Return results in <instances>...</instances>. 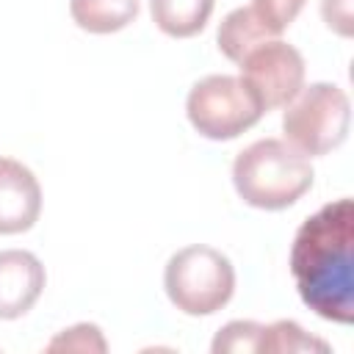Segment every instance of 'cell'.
<instances>
[{
    "label": "cell",
    "mask_w": 354,
    "mask_h": 354,
    "mask_svg": "<svg viewBox=\"0 0 354 354\" xmlns=\"http://www.w3.org/2000/svg\"><path fill=\"white\" fill-rule=\"evenodd\" d=\"M354 207L335 199L307 216L290 246L299 299L324 321H354Z\"/></svg>",
    "instance_id": "obj_1"
},
{
    "label": "cell",
    "mask_w": 354,
    "mask_h": 354,
    "mask_svg": "<svg viewBox=\"0 0 354 354\" xmlns=\"http://www.w3.org/2000/svg\"><path fill=\"white\" fill-rule=\"evenodd\" d=\"M313 166L282 138H260L238 152L232 185L257 210H285L313 188Z\"/></svg>",
    "instance_id": "obj_2"
},
{
    "label": "cell",
    "mask_w": 354,
    "mask_h": 354,
    "mask_svg": "<svg viewBox=\"0 0 354 354\" xmlns=\"http://www.w3.org/2000/svg\"><path fill=\"white\" fill-rule=\"evenodd\" d=\"M169 301L185 315H213L235 293V268L213 246H185L174 252L163 271Z\"/></svg>",
    "instance_id": "obj_3"
},
{
    "label": "cell",
    "mask_w": 354,
    "mask_h": 354,
    "mask_svg": "<svg viewBox=\"0 0 354 354\" xmlns=\"http://www.w3.org/2000/svg\"><path fill=\"white\" fill-rule=\"evenodd\" d=\"M351 102L335 83H310L285 105V141L304 158H318L340 147L348 136Z\"/></svg>",
    "instance_id": "obj_4"
},
{
    "label": "cell",
    "mask_w": 354,
    "mask_h": 354,
    "mask_svg": "<svg viewBox=\"0 0 354 354\" xmlns=\"http://www.w3.org/2000/svg\"><path fill=\"white\" fill-rule=\"evenodd\" d=\"M185 113L199 136L210 141H230L254 127L266 111L241 77L207 75L191 86Z\"/></svg>",
    "instance_id": "obj_5"
},
{
    "label": "cell",
    "mask_w": 354,
    "mask_h": 354,
    "mask_svg": "<svg viewBox=\"0 0 354 354\" xmlns=\"http://www.w3.org/2000/svg\"><path fill=\"white\" fill-rule=\"evenodd\" d=\"M238 69L241 80L254 91L263 111L285 108L304 86V58L282 39H268L252 47L238 61Z\"/></svg>",
    "instance_id": "obj_6"
},
{
    "label": "cell",
    "mask_w": 354,
    "mask_h": 354,
    "mask_svg": "<svg viewBox=\"0 0 354 354\" xmlns=\"http://www.w3.org/2000/svg\"><path fill=\"white\" fill-rule=\"evenodd\" d=\"M41 213V185L28 166L0 158V235L28 232Z\"/></svg>",
    "instance_id": "obj_7"
},
{
    "label": "cell",
    "mask_w": 354,
    "mask_h": 354,
    "mask_svg": "<svg viewBox=\"0 0 354 354\" xmlns=\"http://www.w3.org/2000/svg\"><path fill=\"white\" fill-rule=\"evenodd\" d=\"M47 282L44 266L25 249L0 252V321L22 318L41 296Z\"/></svg>",
    "instance_id": "obj_8"
},
{
    "label": "cell",
    "mask_w": 354,
    "mask_h": 354,
    "mask_svg": "<svg viewBox=\"0 0 354 354\" xmlns=\"http://www.w3.org/2000/svg\"><path fill=\"white\" fill-rule=\"evenodd\" d=\"M213 6L216 0H149L155 25L171 39L196 36L207 25Z\"/></svg>",
    "instance_id": "obj_9"
},
{
    "label": "cell",
    "mask_w": 354,
    "mask_h": 354,
    "mask_svg": "<svg viewBox=\"0 0 354 354\" xmlns=\"http://www.w3.org/2000/svg\"><path fill=\"white\" fill-rule=\"evenodd\" d=\"M268 39H277V36L257 19V14L252 11V6L230 11V14L221 19L218 33H216V41H218L221 55L230 58V61H235V64H238L252 47H257L260 41H268Z\"/></svg>",
    "instance_id": "obj_10"
},
{
    "label": "cell",
    "mask_w": 354,
    "mask_h": 354,
    "mask_svg": "<svg viewBox=\"0 0 354 354\" xmlns=\"http://www.w3.org/2000/svg\"><path fill=\"white\" fill-rule=\"evenodd\" d=\"M72 22L88 33H116L138 17V0H69Z\"/></svg>",
    "instance_id": "obj_11"
},
{
    "label": "cell",
    "mask_w": 354,
    "mask_h": 354,
    "mask_svg": "<svg viewBox=\"0 0 354 354\" xmlns=\"http://www.w3.org/2000/svg\"><path fill=\"white\" fill-rule=\"evenodd\" d=\"M301 351H329V343L304 332L296 321H274L263 326L257 354H301Z\"/></svg>",
    "instance_id": "obj_12"
},
{
    "label": "cell",
    "mask_w": 354,
    "mask_h": 354,
    "mask_svg": "<svg viewBox=\"0 0 354 354\" xmlns=\"http://www.w3.org/2000/svg\"><path fill=\"white\" fill-rule=\"evenodd\" d=\"M263 324L257 321H230L218 329V335L210 343L213 354H257Z\"/></svg>",
    "instance_id": "obj_13"
},
{
    "label": "cell",
    "mask_w": 354,
    "mask_h": 354,
    "mask_svg": "<svg viewBox=\"0 0 354 354\" xmlns=\"http://www.w3.org/2000/svg\"><path fill=\"white\" fill-rule=\"evenodd\" d=\"M108 348L100 326L94 324H75L64 332H58L50 343H47V351H80V354H102Z\"/></svg>",
    "instance_id": "obj_14"
},
{
    "label": "cell",
    "mask_w": 354,
    "mask_h": 354,
    "mask_svg": "<svg viewBox=\"0 0 354 354\" xmlns=\"http://www.w3.org/2000/svg\"><path fill=\"white\" fill-rule=\"evenodd\" d=\"M304 3L307 0H252V11L274 36H279L299 17Z\"/></svg>",
    "instance_id": "obj_15"
},
{
    "label": "cell",
    "mask_w": 354,
    "mask_h": 354,
    "mask_svg": "<svg viewBox=\"0 0 354 354\" xmlns=\"http://www.w3.org/2000/svg\"><path fill=\"white\" fill-rule=\"evenodd\" d=\"M321 17L337 36L348 39L354 33V0H321Z\"/></svg>",
    "instance_id": "obj_16"
}]
</instances>
